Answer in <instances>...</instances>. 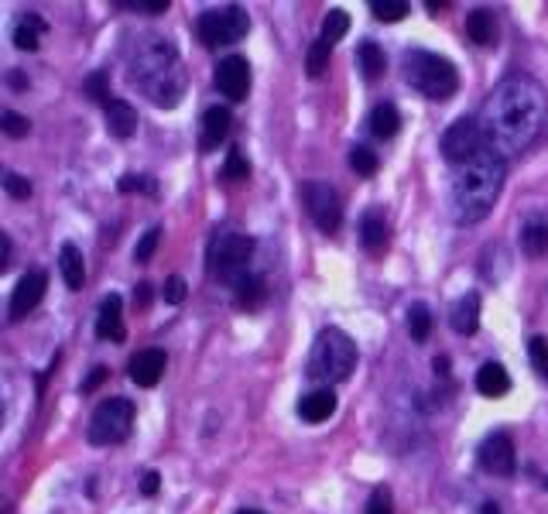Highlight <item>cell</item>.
Masks as SVG:
<instances>
[{
    "label": "cell",
    "mask_w": 548,
    "mask_h": 514,
    "mask_svg": "<svg viewBox=\"0 0 548 514\" xmlns=\"http://www.w3.org/2000/svg\"><path fill=\"white\" fill-rule=\"evenodd\" d=\"M548 120V96L538 79L514 72L490 90L480 110V131L490 151L501 158L521 155L538 141Z\"/></svg>",
    "instance_id": "obj_1"
},
{
    "label": "cell",
    "mask_w": 548,
    "mask_h": 514,
    "mask_svg": "<svg viewBox=\"0 0 548 514\" xmlns=\"http://www.w3.org/2000/svg\"><path fill=\"white\" fill-rule=\"evenodd\" d=\"M127 79L137 86V93H144L161 110L179 107L185 93V66L179 52L168 38L158 35H144L134 45L131 59H127Z\"/></svg>",
    "instance_id": "obj_2"
},
{
    "label": "cell",
    "mask_w": 548,
    "mask_h": 514,
    "mask_svg": "<svg viewBox=\"0 0 548 514\" xmlns=\"http://www.w3.org/2000/svg\"><path fill=\"white\" fill-rule=\"evenodd\" d=\"M507 179V158L497 151L483 148L477 158L453 168V186H449V203H453L456 223H480L494 210L497 196Z\"/></svg>",
    "instance_id": "obj_3"
},
{
    "label": "cell",
    "mask_w": 548,
    "mask_h": 514,
    "mask_svg": "<svg viewBox=\"0 0 548 514\" xmlns=\"http://www.w3.org/2000/svg\"><path fill=\"white\" fill-rule=\"evenodd\" d=\"M401 72H405V83L411 90H418L429 100H449L459 90V72L449 59L435 52H425V48H408L401 55Z\"/></svg>",
    "instance_id": "obj_4"
},
{
    "label": "cell",
    "mask_w": 548,
    "mask_h": 514,
    "mask_svg": "<svg viewBox=\"0 0 548 514\" xmlns=\"http://www.w3.org/2000/svg\"><path fill=\"white\" fill-rule=\"evenodd\" d=\"M357 367V343L336 326H326L312 343V357H309V377L312 381H326V384H340L353 374Z\"/></svg>",
    "instance_id": "obj_5"
},
{
    "label": "cell",
    "mask_w": 548,
    "mask_h": 514,
    "mask_svg": "<svg viewBox=\"0 0 548 514\" xmlns=\"http://www.w3.org/2000/svg\"><path fill=\"white\" fill-rule=\"evenodd\" d=\"M251 257H254V237L223 234L209 244V257H206L209 275H213L216 281H223V285H237L240 278L251 275V271H247Z\"/></svg>",
    "instance_id": "obj_6"
},
{
    "label": "cell",
    "mask_w": 548,
    "mask_h": 514,
    "mask_svg": "<svg viewBox=\"0 0 548 514\" xmlns=\"http://www.w3.org/2000/svg\"><path fill=\"white\" fill-rule=\"evenodd\" d=\"M251 31V14L237 4L227 7H213V11H203L196 21V35L206 48H223V45H237L240 38Z\"/></svg>",
    "instance_id": "obj_7"
},
{
    "label": "cell",
    "mask_w": 548,
    "mask_h": 514,
    "mask_svg": "<svg viewBox=\"0 0 548 514\" xmlns=\"http://www.w3.org/2000/svg\"><path fill=\"white\" fill-rule=\"evenodd\" d=\"M134 429V401L127 398H107L96 405L90 429H86V439L93 446H117L131 436Z\"/></svg>",
    "instance_id": "obj_8"
},
{
    "label": "cell",
    "mask_w": 548,
    "mask_h": 514,
    "mask_svg": "<svg viewBox=\"0 0 548 514\" xmlns=\"http://www.w3.org/2000/svg\"><path fill=\"white\" fill-rule=\"evenodd\" d=\"M302 203H305V213L312 216V223H316L322 234H336V230L343 227L340 192L329 186V182H305Z\"/></svg>",
    "instance_id": "obj_9"
},
{
    "label": "cell",
    "mask_w": 548,
    "mask_h": 514,
    "mask_svg": "<svg viewBox=\"0 0 548 514\" xmlns=\"http://www.w3.org/2000/svg\"><path fill=\"white\" fill-rule=\"evenodd\" d=\"M483 148H487V141H483L480 120H473V117L453 120V124L446 127V134H442V155H446V162L453 168L466 165L470 158H477Z\"/></svg>",
    "instance_id": "obj_10"
},
{
    "label": "cell",
    "mask_w": 548,
    "mask_h": 514,
    "mask_svg": "<svg viewBox=\"0 0 548 514\" xmlns=\"http://www.w3.org/2000/svg\"><path fill=\"white\" fill-rule=\"evenodd\" d=\"M477 456L480 467L494 477H514V470H518V449H514V439L507 432H490L480 443Z\"/></svg>",
    "instance_id": "obj_11"
},
{
    "label": "cell",
    "mask_w": 548,
    "mask_h": 514,
    "mask_svg": "<svg viewBox=\"0 0 548 514\" xmlns=\"http://www.w3.org/2000/svg\"><path fill=\"white\" fill-rule=\"evenodd\" d=\"M213 83L230 103H244L247 93H251V62H247L244 55H227V59L216 66Z\"/></svg>",
    "instance_id": "obj_12"
},
{
    "label": "cell",
    "mask_w": 548,
    "mask_h": 514,
    "mask_svg": "<svg viewBox=\"0 0 548 514\" xmlns=\"http://www.w3.org/2000/svg\"><path fill=\"white\" fill-rule=\"evenodd\" d=\"M45 292H48L45 271H28V275L18 281V288L11 292V323H18L28 312H35L38 302L45 299Z\"/></svg>",
    "instance_id": "obj_13"
},
{
    "label": "cell",
    "mask_w": 548,
    "mask_h": 514,
    "mask_svg": "<svg viewBox=\"0 0 548 514\" xmlns=\"http://www.w3.org/2000/svg\"><path fill=\"white\" fill-rule=\"evenodd\" d=\"M165 350L151 347V350H137L131 360H127V374H131V381L137 388H155L161 381V374H165Z\"/></svg>",
    "instance_id": "obj_14"
},
{
    "label": "cell",
    "mask_w": 548,
    "mask_h": 514,
    "mask_svg": "<svg viewBox=\"0 0 548 514\" xmlns=\"http://www.w3.org/2000/svg\"><path fill=\"white\" fill-rule=\"evenodd\" d=\"M96 336H100V340H110V343H120L127 336L124 302H120V295H114V292L100 302V312H96Z\"/></svg>",
    "instance_id": "obj_15"
},
{
    "label": "cell",
    "mask_w": 548,
    "mask_h": 514,
    "mask_svg": "<svg viewBox=\"0 0 548 514\" xmlns=\"http://www.w3.org/2000/svg\"><path fill=\"white\" fill-rule=\"evenodd\" d=\"M388 240H391L388 220H384L377 210L364 213V220H360V244H364V251L370 257H381L384 251H388Z\"/></svg>",
    "instance_id": "obj_16"
},
{
    "label": "cell",
    "mask_w": 548,
    "mask_h": 514,
    "mask_svg": "<svg viewBox=\"0 0 548 514\" xmlns=\"http://www.w3.org/2000/svg\"><path fill=\"white\" fill-rule=\"evenodd\" d=\"M449 326H453L459 336L477 333L480 329V295L477 292H466L463 299L453 302V309H449Z\"/></svg>",
    "instance_id": "obj_17"
},
{
    "label": "cell",
    "mask_w": 548,
    "mask_h": 514,
    "mask_svg": "<svg viewBox=\"0 0 548 514\" xmlns=\"http://www.w3.org/2000/svg\"><path fill=\"white\" fill-rule=\"evenodd\" d=\"M333 412H336V391L333 388H316V391H309V395L298 401V415H302L309 425H319V422L333 419Z\"/></svg>",
    "instance_id": "obj_18"
},
{
    "label": "cell",
    "mask_w": 548,
    "mask_h": 514,
    "mask_svg": "<svg viewBox=\"0 0 548 514\" xmlns=\"http://www.w3.org/2000/svg\"><path fill=\"white\" fill-rule=\"evenodd\" d=\"M521 251L528 257H542L548 251V213H528V220L521 223Z\"/></svg>",
    "instance_id": "obj_19"
},
{
    "label": "cell",
    "mask_w": 548,
    "mask_h": 514,
    "mask_svg": "<svg viewBox=\"0 0 548 514\" xmlns=\"http://www.w3.org/2000/svg\"><path fill=\"white\" fill-rule=\"evenodd\" d=\"M103 110H107V131L114 134V138H131L137 131V110L131 107L127 100H120V96H110L107 103H103Z\"/></svg>",
    "instance_id": "obj_20"
},
{
    "label": "cell",
    "mask_w": 548,
    "mask_h": 514,
    "mask_svg": "<svg viewBox=\"0 0 548 514\" xmlns=\"http://www.w3.org/2000/svg\"><path fill=\"white\" fill-rule=\"evenodd\" d=\"M45 31H48V24H45L42 14L28 11V14H21L18 24L11 28V38H14V45H18L21 52H38V48H42Z\"/></svg>",
    "instance_id": "obj_21"
},
{
    "label": "cell",
    "mask_w": 548,
    "mask_h": 514,
    "mask_svg": "<svg viewBox=\"0 0 548 514\" xmlns=\"http://www.w3.org/2000/svg\"><path fill=\"white\" fill-rule=\"evenodd\" d=\"M230 124H233V117L227 107H209L203 114V138H199V148L203 151L220 148L230 134Z\"/></svg>",
    "instance_id": "obj_22"
},
{
    "label": "cell",
    "mask_w": 548,
    "mask_h": 514,
    "mask_svg": "<svg viewBox=\"0 0 548 514\" xmlns=\"http://www.w3.org/2000/svg\"><path fill=\"white\" fill-rule=\"evenodd\" d=\"M477 391L483 398H504L511 391V374L504 371V364H497V360L483 364L477 371Z\"/></svg>",
    "instance_id": "obj_23"
},
{
    "label": "cell",
    "mask_w": 548,
    "mask_h": 514,
    "mask_svg": "<svg viewBox=\"0 0 548 514\" xmlns=\"http://www.w3.org/2000/svg\"><path fill=\"white\" fill-rule=\"evenodd\" d=\"M59 271H62V281H66V288H72V292H79V288L86 285V261H83V251H79L76 244H62Z\"/></svg>",
    "instance_id": "obj_24"
},
{
    "label": "cell",
    "mask_w": 548,
    "mask_h": 514,
    "mask_svg": "<svg viewBox=\"0 0 548 514\" xmlns=\"http://www.w3.org/2000/svg\"><path fill=\"white\" fill-rule=\"evenodd\" d=\"M466 38H470L473 45H494L497 14L487 11V7H477V11L466 14Z\"/></svg>",
    "instance_id": "obj_25"
},
{
    "label": "cell",
    "mask_w": 548,
    "mask_h": 514,
    "mask_svg": "<svg viewBox=\"0 0 548 514\" xmlns=\"http://www.w3.org/2000/svg\"><path fill=\"white\" fill-rule=\"evenodd\" d=\"M367 127H370V134H374V138L391 141L394 134L401 131V114H398V107H394V103H377V107L370 110V117H367Z\"/></svg>",
    "instance_id": "obj_26"
},
{
    "label": "cell",
    "mask_w": 548,
    "mask_h": 514,
    "mask_svg": "<svg viewBox=\"0 0 548 514\" xmlns=\"http://www.w3.org/2000/svg\"><path fill=\"white\" fill-rule=\"evenodd\" d=\"M264 299H268V285H264V278L247 275L233 285V302H237V309L254 312V309H261Z\"/></svg>",
    "instance_id": "obj_27"
},
{
    "label": "cell",
    "mask_w": 548,
    "mask_h": 514,
    "mask_svg": "<svg viewBox=\"0 0 548 514\" xmlns=\"http://www.w3.org/2000/svg\"><path fill=\"white\" fill-rule=\"evenodd\" d=\"M357 66L360 72H364V79H381L384 76V69H388V59H384V52H381V45L377 42H360L357 45Z\"/></svg>",
    "instance_id": "obj_28"
},
{
    "label": "cell",
    "mask_w": 548,
    "mask_h": 514,
    "mask_svg": "<svg viewBox=\"0 0 548 514\" xmlns=\"http://www.w3.org/2000/svg\"><path fill=\"white\" fill-rule=\"evenodd\" d=\"M432 333V309L425 302H411L408 305V336L415 343H425Z\"/></svg>",
    "instance_id": "obj_29"
},
{
    "label": "cell",
    "mask_w": 548,
    "mask_h": 514,
    "mask_svg": "<svg viewBox=\"0 0 548 514\" xmlns=\"http://www.w3.org/2000/svg\"><path fill=\"white\" fill-rule=\"evenodd\" d=\"M346 31H350V14L336 7V11H329V14H326V21H322L319 38H322L326 45H336V42H340V38L346 35Z\"/></svg>",
    "instance_id": "obj_30"
},
{
    "label": "cell",
    "mask_w": 548,
    "mask_h": 514,
    "mask_svg": "<svg viewBox=\"0 0 548 514\" xmlns=\"http://www.w3.org/2000/svg\"><path fill=\"white\" fill-rule=\"evenodd\" d=\"M408 0H370V14H374L377 21H401V18H408Z\"/></svg>",
    "instance_id": "obj_31"
},
{
    "label": "cell",
    "mask_w": 548,
    "mask_h": 514,
    "mask_svg": "<svg viewBox=\"0 0 548 514\" xmlns=\"http://www.w3.org/2000/svg\"><path fill=\"white\" fill-rule=\"evenodd\" d=\"M329 55H333V45H326L322 38H316L312 48H309V55H305V69H309L312 79H319L322 72L329 69Z\"/></svg>",
    "instance_id": "obj_32"
},
{
    "label": "cell",
    "mask_w": 548,
    "mask_h": 514,
    "mask_svg": "<svg viewBox=\"0 0 548 514\" xmlns=\"http://www.w3.org/2000/svg\"><path fill=\"white\" fill-rule=\"evenodd\" d=\"M350 168L357 175H364V179H370V175H377V168H381V158L370 148H364V144H357V148L350 151Z\"/></svg>",
    "instance_id": "obj_33"
},
{
    "label": "cell",
    "mask_w": 548,
    "mask_h": 514,
    "mask_svg": "<svg viewBox=\"0 0 548 514\" xmlns=\"http://www.w3.org/2000/svg\"><path fill=\"white\" fill-rule=\"evenodd\" d=\"M223 179H230V182H247L251 179V165H247V158L240 155L237 148L227 155V165H223Z\"/></svg>",
    "instance_id": "obj_34"
},
{
    "label": "cell",
    "mask_w": 548,
    "mask_h": 514,
    "mask_svg": "<svg viewBox=\"0 0 548 514\" xmlns=\"http://www.w3.org/2000/svg\"><path fill=\"white\" fill-rule=\"evenodd\" d=\"M528 353H531V367H535V371L548 381V340L545 336H531Z\"/></svg>",
    "instance_id": "obj_35"
},
{
    "label": "cell",
    "mask_w": 548,
    "mask_h": 514,
    "mask_svg": "<svg viewBox=\"0 0 548 514\" xmlns=\"http://www.w3.org/2000/svg\"><path fill=\"white\" fill-rule=\"evenodd\" d=\"M158 240H161V227H151L148 234L141 237V244L134 247V261L137 264H148L151 257H155V251H158Z\"/></svg>",
    "instance_id": "obj_36"
},
{
    "label": "cell",
    "mask_w": 548,
    "mask_h": 514,
    "mask_svg": "<svg viewBox=\"0 0 548 514\" xmlns=\"http://www.w3.org/2000/svg\"><path fill=\"white\" fill-rule=\"evenodd\" d=\"M83 90L90 93L93 100L100 103V107H103V103L110 100V96H114V93H110V86H107V72H93V76H90V79H86V83H83Z\"/></svg>",
    "instance_id": "obj_37"
},
{
    "label": "cell",
    "mask_w": 548,
    "mask_h": 514,
    "mask_svg": "<svg viewBox=\"0 0 548 514\" xmlns=\"http://www.w3.org/2000/svg\"><path fill=\"white\" fill-rule=\"evenodd\" d=\"M0 127H4L7 138H24V134L31 131V120L21 117V114H14V110H7V114L0 117Z\"/></svg>",
    "instance_id": "obj_38"
},
{
    "label": "cell",
    "mask_w": 548,
    "mask_h": 514,
    "mask_svg": "<svg viewBox=\"0 0 548 514\" xmlns=\"http://www.w3.org/2000/svg\"><path fill=\"white\" fill-rule=\"evenodd\" d=\"M364 514H394V497H391L388 487H374Z\"/></svg>",
    "instance_id": "obj_39"
},
{
    "label": "cell",
    "mask_w": 548,
    "mask_h": 514,
    "mask_svg": "<svg viewBox=\"0 0 548 514\" xmlns=\"http://www.w3.org/2000/svg\"><path fill=\"white\" fill-rule=\"evenodd\" d=\"M120 192H148V196H158V186L151 175H124V179H120Z\"/></svg>",
    "instance_id": "obj_40"
},
{
    "label": "cell",
    "mask_w": 548,
    "mask_h": 514,
    "mask_svg": "<svg viewBox=\"0 0 548 514\" xmlns=\"http://www.w3.org/2000/svg\"><path fill=\"white\" fill-rule=\"evenodd\" d=\"M4 189H7V196H14V199H28L31 196V182L18 172L4 175Z\"/></svg>",
    "instance_id": "obj_41"
},
{
    "label": "cell",
    "mask_w": 548,
    "mask_h": 514,
    "mask_svg": "<svg viewBox=\"0 0 548 514\" xmlns=\"http://www.w3.org/2000/svg\"><path fill=\"white\" fill-rule=\"evenodd\" d=\"M185 292H189V288H185V281L179 275H172L165 281V302L168 305H179L185 299Z\"/></svg>",
    "instance_id": "obj_42"
},
{
    "label": "cell",
    "mask_w": 548,
    "mask_h": 514,
    "mask_svg": "<svg viewBox=\"0 0 548 514\" xmlns=\"http://www.w3.org/2000/svg\"><path fill=\"white\" fill-rule=\"evenodd\" d=\"M107 377H110V371H107V367H93V374H90V377H86V381H83V395H90V391H96V388H100L103 381H107Z\"/></svg>",
    "instance_id": "obj_43"
},
{
    "label": "cell",
    "mask_w": 548,
    "mask_h": 514,
    "mask_svg": "<svg viewBox=\"0 0 548 514\" xmlns=\"http://www.w3.org/2000/svg\"><path fill=\"white\" fill-rule=\"evenodd\" d=\"M127 7H137V11H148V14H165L168 0H137V4H127Z\"/></svg>",
    "instance_id": "obj_44"
},
{
    "label": "cell",
    "mask_w": 548,
    "mask_h": 514,
    "mask_svg": "<svg viewBox=\"0 0 548 514\" xmlns=\"http://www.w3.org/2000/svg\"><path fill=\"white\" fill-rule=\"evenodd\" d=\"M158 484H161V477H158L155 470H148V473H144V480H141V494L144 497H155L158 494Z\"/></svg>",
    "instance_id": "obj_45"
},
{
    "label": "cell",
    "mask_w": 548,
    "mask_h": 514,
    "mask_svg": "<svg viewBox=\"0 0 548 514\" xmlns=\"http://www.w3.org/2000/svg\"><path fill=\"white\" fill-rule=\"evenodd\" d=\"M151 305V285H137L134 288V309H148Z\"/></svg>",
    "instance_id": "obj_46"
},
{
    "label": "cell",
    "mask_w": 548,
    "mask_h": 514,
    "mask_svg": "<svg viewBox=\"0 0 548 514\" xmlns=\"http://www.w3.org/2000/svg\"><path fill=\"white\" fill-rule=\"evenodd\" d=\"M11 268V237L0 234V271Z\"/></svg>",
    "instance_id": "obj_47"
},
{
    "label": "cell",
    "mask_w": 548,
    "mask_h": 514,
    "mask_svg": "<svg viewBox=\"0 0 548 514\" xmlns=\"http://www.w3.org/2000/svg\"><path fill=\"white\" fill-rule=\"evenodd\" d=\"M7 86H11V90H28V76H24L21 69H11L7 72Z\"/></svg>",
    "instance_id": "obj_48"
},
{
    "label": "cell",
    "mask_w": 548,
    "mask_h": 514,
    "mask_svg": "<svg viewBox=\"0 0 548 514\" xmlns=\"http://www.w3.org/2000/svg\"><path fill=\"white\" fill-rule=\"evenodd\" d=\"M425 7H429V14H439V11H446V0H425Z\"/></svg>",
    "instance_id": "obj_49"
},
{
    "label": "cell",
    "mask_w": 548,
    "mask_h": 514,
    "mask_svg": "<svg viewBox=\"0 0 548 514\" xmlns=\"http://www.w3.org/2000/svg\"><path fill=\"white\" fill-rule=\"evenodd\" d=\"M480 514H504V511L497 508V504H483V508H480Z\"/></svg>",
    "instance_id": "obj_50"
},
{
    "label": "cell",
    "mask_w": 548,
    "mask_h": 514,
    "mask_svg": "<svg viewBox=\"0 0 548 514\" xmlns=\"http://www.w3.org/2000/svg\"><path fill=\"white\" fill-rule=\"evenodd\" d=\"M237 514H261V511H254V508H244V511H237Z\"/></svg>",
    "instance_id": "obj_51"
},
{
    "label": "cell",
    "mask_w": 548,
    "mask_h": 514,
    "mask_svg": "<svg viewBox=\"0 0 548 514\" xmlns=\"http://www.w3.org/2000/svg\"><path fill=\"white\" fill-rule=\"evenodd\" d=\"M542 491H548V477H542Z\"/></svg>",
    "instance_id": "obj_52"
}]
</instances>
